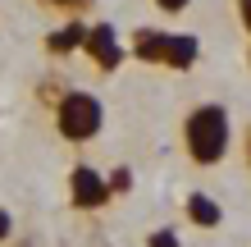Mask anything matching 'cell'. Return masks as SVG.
I'll return each instance as SVG.
<instances>
[{
	"mask_svg": "<svg viewBox=\"0 0 251 247\" xmlns=\"http://www.w3.org/2000/svg\"><path fill=\"white\" fill-rule=\"evenodd\" d=\"M41 96L50 101V119L55 133L73 147H87L92 137H100L105 128V101L96 92H82V87H64V92H50V82L41 87Z\"/></svg>",
	"mask_w": 251,
	"mask_h": 247,
	"instance_id": "2",
	"label": "cell"
},
{
	"mask_svg": "<svg viewBox=\"0 0 251 247\" xmlns=\"http://www.w3.org/2000/svg\"><path fill=\"white\" fill-rule=\"evenodd\" d=\"M82 37H87V19H69L64 27H55V32L46 37V55H55V60H64V55L82 51Z\"/></svg>",
	"mask_w": 251,
	"mask_h": 247,
	"instance_id": "7",
	"label": "cell"
},
{
	"mask_svg": "<svg viewBox=\"0 0 251 247\" xmlns=\"http://www.w3.org/2000/svg\"><path fill=\"white\" fill-rule=\"evenodd\" d=\"M41 9H55V14H69V19H82V14H92L96 0H37Z\"/></svg>",
	"mask_w": 251,
	"mask_h": 247,
	"instance_id": "9",
	"label": "cell"
},
{
	"mask_svg": "<svg viewBox=\"0 0 251 247\" xmlns=\"http://www.w3.org/2000/svg\"><path fill=\"white\" fill-rule=\"evenodd\" d=\"M9 238H14V215L0 206V243H9Z\"/></svg>",
	"mask_w": 251,
	"mask_h": 247,
	"instance_id": "13",
	"label": "cell"
},
{
	"mask_svg": "<svg viewBox=\"0 0 251 247\" xmlns=\"http://www.w3.org/2000/svg\"><path fill=\"white\" fill-rule=\"evenodd\" d=\"M197 55H201V37H197V32H169L160 64L174 69V74H187V69L197 64Z\"/></svg>",
	"mask_w": 251,
	"mask_h": 247,
	"instance_id": "5",
	"label": "cell"
},
{
	"mask_svg": "<svg viewBox=\"0 0 251 247\" xmlns=\"http://www.w3.org/2000/svg\"><path fill=\"white\" fill-rule=\"evenodd\" d=\"M64 188H69V206L73 211H100V206H110V183H105V174H100L96 165H73Z\"/></svg>",
	"mask_w": 251,
	"mask_h": 247,
	"instance_id": "4",
	"label": "cell"
},
{
	"mask_svg": "<svg viewBox=\"0 0 251 247\" xmlns=\"http://www.w3.org/2000/svg\"><path fill=\"white\" fill-rule=\"evenodd\" d=\"M105 183H110V197H119V192H128V188H132V174H128V169H114Z\"/></svg>",
	"mask_w": 251,
	"mask_h": 247,
	"instance_id": "11",
	"label": "cell"
},
{
	"mask_svg": "<svg viewBox=\"0 0 251 247\" xmlns=\"http://www.w3.org/2000/svg\"><path fill=\"white\" fill-rule=\"evenodd\" d=\"M146 247H183V238L174 229H155V234H146Z\"/></svg>",
	"mask_w": 251,
	"mask_h": 247,
	"instance_id": "10",
	"label": "cell"
},
{
	"mask_svg": "<svg viewBox=\"0 0 251 247\" xmlns=\"http://www.w3.org/2000/svg\"><path fill=\"white\" fill-rule=\"evenodd\" d=\"M242 161H247V169H251V124H247V133H242Z\"/></svg>",
	"mask_w": 251,
	"mask_h": 247,
	"instance_id": "15",
	"label": "cell"
},
{
	"mask_svg": "<svg viewBox=\"0 0 251 247\" xmlns=\"http://www.w3.org/2000/svg\"><path fill=\"white\" fill-rule=\"evenodd\" d=\"M247 69H251V46H247Z\"/></svg>",
	"mask_w": 251,
	"mask_h": 247,
	"instance_id": "16",
	"label": "cell"
},
{
	"mask_svg": "<svg viewBox=\"0 0 251 247\" xmlns=\"http://www.w3.org/2000/svg\"><path fill=\"white\" fill-rule=\"evenodd\" d=\"M233 14H238L242 32H247V41H251V0H233Z\"/></svg>",
	"mask_w": 251,
	"mask_h": 247,
	"instance_id": "12",
	"label": "cell"
},
{
	"mask_svg": "<svg viewBox=\"0 0 251 247\" xmlns=\"http://www.w3.org/2000/svg\"><path fill=\"white\" fill-rule=\"evenodd\" d=\"M19 247H27V243H19Z\"/></svg>",
	"mask_w": 251,
	"mask_h": 247,
	"instance_id": "17",
	"label": "cell"
},
{
	"mask_svg": "<svg viewBox=\"0 0 251 247\" xmlns=\"http://www.w3.org/2000/svg\"><path fill=\"white\" fill-rule=\"evenodd\" d=\"M187 5H192V0H155V9H160V14H183Z\"/></svg>",
	"mask_w": 251,
	"mask_h": 247,
	"instance_id": "14",
	"label": "cell"
},
{
	"mask_svg": "<svg viewBox=\"0 0 251 247\" xmlns=\"http://www.w3.org/2000/svg\"><path fill=\"white\" fill-rule=\"evenodd\" d=\"M82 55L92 60L96 74H114L124 60H128V46L119 41L114 23H87V37H82Z\"/></svg>",
	"mask_w": 251,
	"mask_h": 247,
	"instance_id": "3",
	"label": "cell"
},
{
	"mask_svg": "<svg viewBox=\"0 0 251 247\" xmlns=\"http://www.w3.org/2000/svg\"><path fill=\"white\" fill-rule=\"evenodd\" d=\"M178 142H183V156L197 169H215L228 156V147H233L228 110L219 106V101H201V106H192L183 114V124H178Z\"/></svg>",
	"mask_w": 251,
	"mask_h": 247,
	"instance_id": "1",
	"label": "cell"
},
{
	"mask_svg": "<svg viewBox=\"0 0 251 247\" xmlns=\"http://www.w3.org/2000/svg\"><path fill=\"white\" fill-rule=\"evenodd\" d=\"M165 37L169 32H160V27H137L132 41H128V55L142 60V64H160V55H165Z\"/></svg>",
	"mask_w": 251,
	"mask_h": 247,
	"instance_id": "8",
	"label": "cell"
},
{
	"mask_svg": "<svg viewBox=\"0 0 251 247\" xmlns=\"http://www.w3.org/2000/svg\"><path fill=\"white\" fill-rule=\"evenodd\" d=\"M183 215H187V224H197V229H219V220H224V211H219V201L210 192H187Z\"/></svg>",
	"mask_w": 251,
	"mask_h": 247,
	"instance_id": "6",
	"label": "cell"
}]
</instances>
